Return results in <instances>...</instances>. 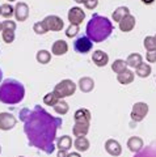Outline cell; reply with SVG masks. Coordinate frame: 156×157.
<instances>
[{"instance_id": "6da1fadb", "label": "cell", "mask_w": 156, "mask_h": 157, "mask_svg": "<svg viewBox=\"0 0 156 157\" xmlns=\"http://www.w3.org/2000/svg\"><path fill=\"white\" fill-rule=\"evenodd\" d=\"M20 119L24 122V132L29 145L51 155L57 147V132L63 123L60 118L51 115L43 107L36 105L33 109H21Z\"/></svg>"}, {"instance_id": "7a4b0ae2", "label": "cell", "mask_w": 156, "mask_h": 157, "mask_svg": "<svg viewBox=\"0 0 156 157\" xmlns=\"http://www.w3.org/2000/svg\"><path fill=\"white\" fill-rule=\"evenodd\" d=\"M113 24L108 17L95 13L87 24V37L92 42L100 43L110 37V34L113 33Z\"/></svg>"}, {"instance_id": "3957f363", "label": "cell", "mask_w": 156, "mask_h": 157, "mask_svg": "<svg viewBox=\"0 0 156 157\" xmlns=\"http://www.w3.org/2000/svg\"><path fill=\"white\" fill-rule=\"evenodd\" d=\"M25 97V86L14 78H6L0 84V102L6 105H17Z\"/></svg>"}, {"instance_id": "277c9868", "label": "cell", "mask_w": 156, "mask_h": 157, "mask_svg": "<svg viewBox=\"0 0 156 157\" xmlns=\"http://www.w3.org/2000/svg\"><path fill=\"white\" fill-rule=\"evenodd\" d=\"M54 92L57 93V96L59 97L60 100H63V98H66V97H71V96H74L76 92V84L72 80H70V78H64V80L59 81L55 85Z\"/></svg>"}, {"instance_id": "5b68a950", "label": "cell", "mask_w": 156, "mask_h": 157, "mask_svg": "<svg viewBox=\"0 0 156 157\" xmlns=\"http://www.w3.org/2000/svg\"><path fill=\"white\" fill-rule=\"evenodd\" d=\"M42 22L49 32H60L64 26L63 20L59 16H55V14H49L42 20Z\"/></svg>"}, {"instance_id": "8992f818", "label": "cell", "mask_w": 156, "mask_h": 157, "mask_svg": "<svg viewBox=\"0 0 156 157\" xmlns=\"http://www.w3.org/2000/svg\"><path fill=\"white\" fill-rule=\"evenodd\" d=\"M150 107L146 102H136V104L133 105V110H131V119L134 122H142L148 114Z\"/></svg>"}, {"instance_id": "52a82bcc", "label": "cell", "mask_w": 156, "mask_h": 157, "mask_svg": "<svg viewBox=\"0 0 156 157\" xmlns=\"http://www.w3.org/2000/svg\"><path fill=\"white\" fill-rule=\"evenodd\" d=\"M2 36H3V41L6 43H12L14 41V30H16V22L12 20H6L2 22Z\"/></svg>"}, {"instance_id": "ba28073f", "label": "cell", "mask_w": 156, "mask_h": 157, "mask_svg": "<svg viewBox=\"0 0 156 157\" xmlns=\"http://www.w3.org/2000/svg\"><path fill=\"white\" fill-rule=\"evenodd\" d=\"M92 47H93V42H92L87 36H83V37L76 38L75 42H74L75 51L79 52V54H87V52H89L92 50Z\"/></svg>"}, {"instance_id": "9c48e42d", "label": "cell", "mask_w": 156, "mask_h": 157, "mask_svg": "<svg viewBox=\"0 0 156 157\" xmlns=\"http://www.w3.org/2000/svg\"><path fill=\"white\" fill-rule=\"evenodd\" d=\"M67 18H68V21H70L71 25H80L85 18V13L79 7H72L70 11H68Z\"/></svg>"}, {"instance_id": "30bf717a", "label": "cell", "mask_w": 156, "mask_h": 157, "mask_svg": "<svg viewBox=\"0 0 156 157\" xmlns=\"http://www.w3.org/2000/svg\"><path fill=\"white\" fill-rule=\"evenodd\" d=\"M17 121L13 114L11 113H0V130L2 131H9L16 126Z\"/></svg>"}, {"instance_id": "8fae6325", "label": "cell", "mask_w": 156, "mask_h": 157, "mask_svg": "<svg viewBox=\"0 0 156 157\" xmlns=\"http://www.w3.org/2000/svg\"><path fill=\"white\" fill-rule=\"evenodd\" d=\"M29 6L24 2H18L14 7V18L20 22L26 21L28 17H29Z\"/></svg>"}, {"instance_id": "7c38bea8", "label": "cell", "mask_w": 156, "mask_h": 157, "mask_svg": "<svg viewBox=\"0 0 156 157\" xmlns=\"http://www.w3.org/2000/svg\"><path fill=\"white\" fill-rule=\"evenodd\" d=\"M105 151L108 152L110 156H114V157H118L122 153V147H121L119 141L115 140V139H108L105 141Z\"/></svg>"}, {"instance_id": "4fadbf2b", "label": "cell", "mask_w": 156, "mask_h": 157, "mask_svg": "<svg viewBox=\"0 0 156 157\" xmlns=\"http://www.w3.org/2000/svg\"><path fill=\"white\" fill-rule=\"evenodd\" d=\"M91 111L85 107H80L77 109L74 114V119H75V123H81V124H89L91 123Z\"/></svg>"}, {"instance_id": "5bb4252c", "label": "cell", "mask_w": 156, "mask_h": 157, "mask_svg": "<svg viewBox=\"0 0 156 157\" xmlns=\"http://www.w3.org/2000/svg\"><path fill=\"white\" fill-rule=\"evenodd\" d=\"M135 24H136L135 17L131 13H129L127 16H125L119 21V30L123 32V33H129L135 28Z\"/></svg>"}, {"instance_id": "9a60e30c", "label": "cell", "mask_w": 156, "mask_h": 157, "mask_svg": "<svg viewBox=\"0 0 156 157\" xmlns=\"http://www.w3.org/2000/svg\"><path fill=\"white\" fill-rule=\"evenodd\" d=\"M143 147H144V141H143L142 137H139V136H131V137H129L127 148H129L130 152H133L134 155L142 151Z\"/></svg>"}, {"instance_id": "2e32d148", "label": "cell", "mask_w": 156, "mask_h": 157, "mask_svg": "<svg viewBox=\"0 0 156 157\" xmlns=\"http://www.w3.org/2000/svg\"><path fill=\"white\" fill-rule=\"evenodd\" d=\"M92 62L97 67H105L109 63V55L102 50H96L93 51V55H92Z\"/></svg>"}, {"instance_id": "e0dca14e", "label": "cell", "mask_w": 156, "mask_h": 157, "mask_svg": "<svg viewBox=\"0 0 156 157\" xmlns=\"http://www.w3.org/2000/svg\"><path fill=\"white\" fill-rule=\"evenodd\" d=\"M67 51H68V43L64 41V39H58V41H55L51 46V52L57 56L64 55Z\"/></svg>"}, {"instance_id": "ac0fdd59", "label": "cell", "mask_w": 156, "mask_h": 157, "mask_svg": "<svg viewBox=\"0 0 156 157\" xmlns=\"http://www.w3.org/2000/svg\"><path fill=\"white\" fill-rule=\"evenodd\" d=\"M77 85H79V89L83 93H89L95 89V81L91 77H81L77 82Z\"/></svg>"}, {"instance_id": "d6986e66", "label": "cell", "mask_w": 156, "mask_h": 157, "mask_svg": "<svg viewBox=\"0 0 156 157\" xmlns=\"http://www.w3.org/2000/svg\"><path fill=\"white\" fill-rule=\"evenodd\" d=\"M57 148L59 149V151H70L71 149V147H72V139H71V136H68V135H63L60 136L59 139L57 140Z\"/></svg>"}, {"instance_id": "ffe728a7", "label": "cell", "mask_w": 156, "mask_h": 157, "mask_svg": "<svg viewBox=\"0 0 156 157\" xmlns=\"http://www.w3.org/2000/svg\"><path fill=\"white\" fill-rule=\"evenodd\" d=\"M74 147L77 152H87L89 149L91 143L85 136H80V137H76L74 140Z\"/></svg>"}, {"instance_id": "44dd1931", "label": "cell", "mask_w": 156, "mask_h": 157, "mask_svg": "<svg viewBox=\"0 0 156 157\" xmlns=\"http://www.w3.org/2000/svg\"><path fill=\"white\" fill-rule=\"evenodd\" d=\"M134 78H135L134 72L130 71V70H126L125 72L119 73V75H117V80H118V82H119V84H122V85L131 84V82L134 81Z\"/></svg>"}, {"instance_id": "7402d4cb", "label": "cell", "mask_w": 156, "mask_h": 157, "mask_svg": "<svg viewBox=\"0 0 156 157\" xmlns=\"http://www.w3.org/2000/svg\"><path fill=\"white\" fill-rule=\"evenodd\" d=\"M134 157H156V141L147 145L146 148L143 147V149L138 153H135Z\"/></svg>"}, {"instance_id": "603a6c76", "label": "cell", "mask_w": 156, "mask_h": 157, "mask_svg": "<svg viewBox=\"0 0 156 157\" xmlns=\"http://www.w3.org/2000/svg\"><path fill=\"white\" fill-rule=\"evenodd\" d=\"M151 72H152V68H151L150 64H147V63H140V64L135 68V73L136 76L140 77V78H146L148 77L151 75Z\"/></svg>"}, {"instance_id": "cb8c5ba5", "label": "cell", "mask_w": 156, "mask_h": 157, "mask_svg": "<svg viewBox=\"0 0 156 157\" xmlns=\"http://www.w3.org/2000/svg\"><path fill=\"white\" fill-rule=\"evenodd\" d=\"M129 13H130V9L127 7H126V6H121V7L114 9L113 14H111V18H113L114 22H118L119 24L121 20H122L125 16H127Z\"/></svg>"}, {"instance_id": "d4e9b609", "label": "cell", "mask_w": 156, "mask_h": 157, "mask_svg": "<svg viewBox=\"0 0 156 157\" xmlns=\"http://www.w3.org/2000/svg\"><path fill=\"white\" fill-rule=\"evenodd\" d=\"M126 63H127L129 67L136 68L140 63H143V56L140 55L139 52H131L130 55L127 56V59H126Z\"/></svg>"}, {"instance_id": "484cf974", "label": "cell", "mask_w": 156, "mask_h": 157, "mask_svg": "<svg viewBox=\"0 0 156 157\" xmlns=\"http://www.w3.org/2000/svg\"><path fill=\"white\" fill-rule=\"evenodd\" d=\"M89 132V124H81V123H75L72 127V134L75 135V137L80 136H87V134Z\"/></svg>"}, {"instance_id": "4316f807", "label": "cell", "mask_w": 156, "mask_h": 157, "mask_svg": "<svg viewBox=\"0 0 156 157\" xmlns=\"http://www.w3.org/2000/svg\"><path fill=\"white\" fill-rule=\"evenodd\" d=\"M126 70H127V63L123 59H117V60L113 62V64H111V71L117 73V75L125 72Z\"/></svg>"}, {"instance_id": "83f0119b", "label": "cell", "mask_w": 156, "mask_h": 157, "mask_svg": "<svg viewBox=\"0 0 156 157\" xmlns=\"http://www.w3.org/2000/svg\"><path fill=\"white\" fill-rule=\"evenodd\" d=\"M60 98L57 96L55 92H50L47 93V94H45V97H43V104H45L46 106H53L54 107L58 102H59Z\"/></svg>"}, {"instance_id": "f1b7e54d", "label": "cell", "mask_w": 156, "mask_h": 157, "mask_svg": "<svg viewBox=\"0 0 156 157\" xmlns=\"http://www.w3.org/2000/svg\"><path fill=\"white\" fill-rule=\"evenodd\" d=\"M36 59L40 64H47V63H50V60H51V54L47 50H40L37 52Z\"/></svg>"}, {"instance_id": "f546056e", "label": "cell", "mask_w": 156, "mask_h": 157, "mask_svg": "<svg viewBox=\"0 0 156 157\" xmlns=\"http://www.w3.org/2000/svg\"><path fill=\"white\" fill-rule=\"evenodd\" d=\"M2 16L6 20H11V17L14 16V7L9 3L2 4Z\"/></svg>"}, {"instance_id": "4dcf8cb0", "label": "cell", "mask_w": 156, "mask_h": 157, "mask_svg": "<svg viewBox=\"0 0 156 157\" xmlns=\"http://www.w3.org/2000/svg\"><path fill=\"white\" fill-rule=\"evenodd\" d=\"M143 46L147 51H155L156 50V37L155 36H147L143 41Z\"/></svg>"}, {"instance_id": "1f68e13d", "label": "cell", "mask_w": 156, "mask_h": 157, "mask_svg": "<svg viewBox=\"0 0 156 157\" xmlns=\"http://www.w3.org/2000/svg\"><path fill=\"white\" fill-rule=\"evenodd\" d=\"M54 110L57 114H59V115H64L68 113V110H70V106H68V104L64 101V100H59V102L54 106Z\"/></svg>"}, {"instance_id": "d6a6232c", "label": "cell", "mask_w": 156, "mask_h": 157, "mask_svg": "<svg viewBox=\"0 0 156 157\" xmlns=\"http://www.w3.org/2000/svg\"><path fill=\"white\" fill-rule=\"evenodd\" d=\"M33 30H34V33L36 34H45V33H47L49 30L46 29V26L43 25V22L42 21H37V22H34V25H33Z\"/></svg>"}, {"instance_id": "836d02e7", "label": "cell", "mask_w": 156, "mask_h": 157, "mask_svg": "<svg viewBox=\"0 0 156 157\" xmlns=\"http://www.w3.org/2000/svg\"><path fill=\"white\" fill-rule=\"evenodd\" d=\"M79 34V25H71L66 29V37L68 38H74Z\"/></svg>"}, {"instance_id": "e575fe53", "label": "cell", "mask_w": 156, "mask_h": 157, "mask_svg": "<svg viewBox=\"0 0 156 157\" xmlns=\"http://www.w3.org/2000/svg\"><path fill=\"white\" fill-rule=\"evenodd\" d=\"M83 4L85 6L87 9H95L97 6H99V0H84Z\"/></svg>"}, {"instance_id": "d590c367", "label": "cell", "mask_w": 156, "mask_h": 157, "mask_svg": "<svg viewBox=\"0 0 156 157\" xmlns=\"http://www.w3.org/2000/svg\"><path fill=\"white\" fill-rule=\"evenodd\" d=\"M146 60L148 63H156V50L147 51V54H146Z\"/></svg>"}, {"instance_id": "8d00e7d4", "label": "cell", "mask_w": 156, "mask_h": 157, "mask_svg": "<svg viewBox=\"0 0 156 157\" xmlns=\"http://www.w3.org/2000/svg\"><path fill=\"white\" fill-rule=\"evenodd\" d=\"M68 153H67V151H59L57 153V157H67Z\"/></svg>"}, {"instance_id": "74e56055", "label": "cell", "mask_w": 156, "mask_h": 157, "mask_svg": "<svg viewBox=\"0 0 156 157\" xmlns=\"http://www.w3.org/2000/svg\"><path fill=\"white\" fill-rule=\"evenodd\" d=\"M67 157H81V155L79 153V152H71V153H68Z\"/></svg>"}, {"instance_id": "f35d334b", "label": "cell", "mask_w": 156, "mask_h": 157, "mask_svg": "<svg viewBox=\"0 0 156 157\" xmlns=\"http://www.w3.org/2000/svg\"><path fill=\"white\" fill-rule=\"evenodd\" d=\"M154 2H155V0H142L143 4H152Z\"/></svg>"}, {"instance_id": "ab89813d", "label": "cell", "mask_w": 156, "mask_h": 157, "mask_svg": "<svg viewBox=\"0 0 156 157\" xmlns=\"http://www.w3.org/2000/svg\"><path fill=\"white\" fill-rule=\"evenodd\" d=\"M75 3H77V4H81V3H84V0H74Z\"/></svg>"}, {"instance_id": "60d3db41", "label": "cell", "mask_w": 156, "mask_h": 157, "mask_svg": "<svg viewBox=\"0 0 156 157\" xmlns=\"http://www.w3.org/2000/svg\"><path fill=\"white\" fill-rule=\"evenodd\" d=\"M2 80H3V71L0 70V82H2Z\"/></svg>"}, {"instance_id": "b9f144b4", "label": "cell", "mask_w": 156, "mask_h": 157, "mask_svg": "<svg viewBox=\"0 0 156 157\" xmlns=\"http://www.w3.org/2000/svg\"><path fill=\"white\" fill-rule=\"evenodd\" d=\"M2 29H3V26H2V22H0V32H2Z\"/></svg>"}, {"instance_id": "7bdbcfd3", "label": "cell", "mask_w": 156, "mask_h": 157, "mask_svg": "<svg viewBox=\"0 0 156 157\" xmlns=\"http://www.w3.org/2000/svg\"><path fill=\"white\" fill-rule=\"evenodd\" d=\"M8 2H9V3H13V2H16V0H8Z\"/></svg>"}, {"instance_id": "ee69618b", "label": "cell", "mask_w": 156, "mask_h": 157, "mask_svg": "<svg viewBox=\"0 0 156 157\" xmlns=\"http://www.w3.org/2000/svg\"><path fill=\"white\" fill-rule=\"evenodd\" d=\"M0 16H2V6H0Z\"/></svg>"}, {"instance_id": "f6af8a7d", "label": "cell", "mask_w": 156, "mask_h": 157, "mask_svg": "<svg viewBox=\"0 0 156 157\" xmlns=\"http://www.w3.org/2000/svg\"><path fill=\"white\" fill-rule=\"evenodd\" d=\"M0 153H2V147H0Z\"/></svg>"}, {"instance_id": "bcb514c9", "label": "cell", "mask_w": 156, "mask_h": 157, "mask_svg": "<svg viewBox=\"0 0 156 157\" xmlns=\"http://www.w3.org/2000/svg\"><path fill=\"white\" fill-rule=\"evenodd\" d=\"M20 157H24V156H20Z\"/></svg>"}, {"instance_id": "7dc6e473", "label": "cell", "mask_w": 156, "mask_h": 157, "mask_svg": "<svg viewBox=\"0 0 156 157\" xmlns=\"http://www.w3.org/2000/svg\"><path fill=\"white\" fill-rule=\"evenodd\" d=\"M155 37H156V36H155Z\"/></svg>"}]
</instances>
